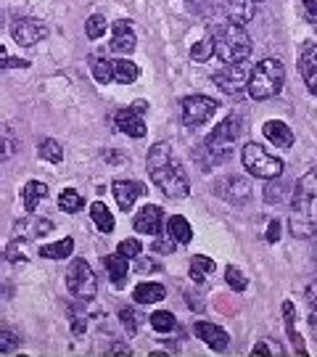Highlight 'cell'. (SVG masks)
I'll return each instance as SVG.
<instances>
[{
    "instance_id": "1",
    "label": "cell",
    "mask_w": 317,
    "mask_h": 357,
    "mask_svg": "<svg viewBox=\"0 0 317 357\" xmlns=\"http://www.w3.org/2000/svg\"><path fill=\"white\" fill-rule=\"evenodd\" d=\"M149 175L151 180L156 183V188L169 196V199H185L190 193V180H188V172L183 170L180 159L175 156L169 143H156L149 151Z\"/></svg>"
},
{
    "instance_id": "2",
    "label": "cell",
    "mask_w": 317,
    "mask_h": 357,
    "mask_svg": "<svg viewBox=\"0 0 317 357\" xmlns=\"http://www.w3.org/2000/svg\"><path fill=\"white\" fill-rule=\"evenodd\" d=\"M288 228L296 238L317 236V167L301 175L299 183L294 186Z\"/></svg>"
},
{
    "instance_id": "3",
    "label": "cell",
    "mask_w": 317,
    "mask_h": 357,
    "mask_svg": "<svg viewBox=\"0 0 317 357\" xmlns=\"http://www.w3.org/2000/svg\"><path fill=\"white\" fill-rule=\"evenodd\" d=\"M212 40H215V53L225 64H243L251 56V37L241 24H217L212 30Z\"/></svg>"
},
{
    "instance_id": "4",
    "label": "cell",
    "mask_w": 317,
    "mask_h": 357,
    "mask_svg": "<svg viewBox=\"0 0 317 357\" xmlns=\"http://www.w3.org/2000/svg\"><path fill=\"white\" fill-rule=\"evenodd\" d=\"M285 83V67L281 58H265L256 67L251 69L249 83H246V93L254 101H267L281 96Z\"/></svg>"
},
{
    "instance_id": "5",
    "label": "cell",
    "mask_w": 317,
    "mask_h": 357,
    "mask_svg": "<svg viewBox=\"0 0 317 357\" xmlns=\"http://www.w3.org/2000/svg\"><path fill=\"white\" fill-rule=\"evenodd\" d=\"M241 117L238 114H230L228 119H222L217 127L212 130V136L204 140V151L209 156V164L215 167L219 162H225L230 151H233V143L241 136Z\"/></svg>"
},
{
    "instance_id": "6",
    "label": "cell",
    "mask_w": 317,
    "mask_h": 357,
    "mask_svg": "<svg viewBox=\"0 0 317 357\" xmlns=\"http://www.w3.org/2000/svg\"><path fill=\"white\" fill-rule=\"evenodd\" d=\"M241 159H243V167L254 175V177H262V180H272V177H281L283 175V162L278 156L267 153L259 143H246L243 151H241Z\"/></svg>"
},
{
    "instance_id": "7",
    "label": "cell",
    "mask_w": 317,
    "mask_h": 357,
    "mask_svg": "<svg viewBox=\"0 0 317 357\" xmlns=\"http://www.w3.org/2000/svg\"><path fill=\"white\" fill-rule=\"evenodd\" d=\"M67 289L72 296H77L80 302H90L98 291V283H96V275H93V268L85 262V259H74L67 270Z\"/></svg>"
},
{
    "instance_id": "8",
    "label": "cell",
    "mask_w": 317,
    "mask_h": 357,
    "mask_svg": "<svg viewBox=\"0 0 317 357\" xmlns=\"http://www.w3.org/2000/svg\"><path fill=\"white\" fill-rule=\"evenodd\" d=\"M219 103L209 96H188L183 101V122L185 127H199L215 117Z\"/></svg>"
},
{
    "instance_id": "9",
    "label": "cell",
    "mask_w": 317,
    "mask_h": 357,
    "mask_svg": "<svg viewBox=\"0 0 317 357\" xmlns=\"http://www.w3.org/2000/svg\"><path fill=\"white\" fill-rule=\"evenodd\" d=\"M246 83H249V77H246V61H243V64H228L222 72L215 74V85H217L222 93L233 96V98L243 96Z\"/></svg>"
},
{
    "instance_id": "10",
    "label": "cell",
    "mask_w": 317,
    "mask_h": 357,
    "mask_svg": "<svg viewBox=\"0 0 317 357\" xmlns=\"http://www.w3.org/2000/svg\"><path fill=\"white\" fill-rule=\"evenodd\" d=\"M215 193L222 202H228V204H243V202H249L251 186L249 180H243L238 175H225V177H219L215 183Z\"/></svg>"
},
{
    "instance_id": "11",
    "label": "cell",
    "mask_w": 317,
    "mask_h": 357,
    "mask_svg": "<svg viewBox=\"0 0 317 357\" xmlns=\"http://www.w3.org/2000/svg\"><path fill=\"white\" fill-rule=\"evenodd\" d=\"M149 109V103L146 101H135L133 106H127V109H122L117 111V127L124 133V136L130 138H143L146 136V122H143V111Z\"/></svg>"
},
{
    "instance_id": "12",
    "label": "cell",
    "mask_w": 317,
    "mask_h": 357,
    "mask_svg": "<svg viewBox=\"0 0 317 357\" xmlns=\"http://www.w3.org/2000/svg\"><path fill=\"white\" fill-rule=\"evenodd\" d=\"M45 34H48V27L32 17L17 19V21L11 24V37L17 40V45H21V48H32V45H37Z\"/></svg>"
},
{
    "instance_id": "13",
    "label": "cell",
    "mask_w": 317,
    "mask_h": 357,
    "mask_svg": "<svg viewBox=\"0 0 317 357\" xmlns=\"http://www.w3.org/2000/svg\"><path fill=\"white\" fill-rule=\"evenodd\" d=\"M299 74L304 80L307 90L317 96V43L307 40L301 43V51H299Z\"/></svg>"
},
{
    "instance_id": "14",
    "label": "cell",
    "mask_w": 317,
    "mask_h": 357,
    "mask_svg": "<svg viewBox=\"0 0 317 357\" xmlns=\"http://www.w3.org/2000/svg\"><path fill=\"white\" fill-rule=\"evenodd\" d=\"M162 220H164V212H162V206L156 204H146L138 215H135V230L138 233H143V236H159V230H162Z\"/></svg>"
},
{
    "instance_id": "15",
    "label": "cell",
    "mask_w": 317,
    "mask_h": 357,
    "mask_svg": "<svg viewBox=\"0 0 317 357\" xmlns=\"http://www.w3.org/2000/svg\"><path fill=\"white\" fill-rule=\"evenodd\" d=\"M111 193H114V199H117L119 209H124V212H127V209H133L135 199L146 193V188L140 186L138 180H114Z\"/></svg>"
},
{
    "instance_id": "16",
    "label": "cell",
    "mask_w": 317,
    "mask_h": 357,
    "mask_svg": "<svg viewBox=\"0 0 317 357\" xmlns=\"http://www.w3.org/2000/svg\"><path fill=\"white\" fill-rule=\"evenodd\" d=\"M138 48V40H135V32L130 30V24L124 19L114 21V34H111V51L122 53V56H130V53Z\"/></svg>"
},
{
    "instance_id": "17",
    "label": "cell",
    "mask_w": 317,
    "mask_h": 357,
    "mask_svg": "<svg viewBox=\"0 0 317 357\" xmlns=\"http://www.w3.org/2000/svg\"><path fill=\"white\" fill-rule=\"evenodd\" d=\"M193 334L199 336L206 347H212V349H228V334L215 323H206V321H199V323L193 325Z\"/></svg>"
},
{
    "instance_id": "18",
    "label": "cell",
    "mask_w": 317,
    "mask_h": 357,
    "mask_svg": "<svg viewBox=\"0 0 317 357\" xmlns=\"http://www.w3.org/2000/svg\"><path fill=\"white\" fill-rule=\"evenodd\" d=\"M262 133H265V138H267L275 149H291V146H294V133H291V127H288L285 122H281V119L265 122Z\"/></svg>"
},
{
    "instance_id": "19",
    "label": "cell",
    "mask_w": 317,
    "mask_h": 357,
    "mask_svg": "<svg viewBox=\"0 0 317 357\" xmlns=\"http://www.w3.org/2000/svg\"><path fill=\"white\" fill-rule=\"evenodd\" d=\"M50 230H53V222L45 220V217H34V215L14 225V236L17 238H40L48 236Z\"/></svg>"
},
{
    "instance_id": "20",
    "label": "cell",
    "mask_w": 317,
    "mask_h": 357,
    "mask_svg": "<svg viewBox=\"0 0 317 357\" xmlns=\"http://www.w3.org/2000/svg\"><path fill=\"white\" fill-rule=\"evenodd\" d=\"M103 268H106L109 278H111V283H114L117 289H122V286L127 283V275H130V265H127V257H122L119 252H117V255L103 257Z\"/></svg>"
},
{
    "instance_id": "21",
    "label": "cell",
    "mask_w": 317,
    "mask_h": 357,
    "mask_svg": "<svg viewBox=\"0 0 317 357\" xmlns=\"http://www.w3.org/2000/svg\"><path fill=\"white\" fill-rule=\"evenodd\" d=\"M262 196H265L267 204H285V202H291V196H294V186L281 180V177H272V180H267Z\"/></svg>"
},
{
    "instance_id": "22",
    "label": "cell",
    "mask_w": 317,
    "mask_h": 357,
    "mask_svg": "<svg viewBox=\"0 0 317 357\" xmlns=\"http://www.w3.org/2000/svg\"><path fill=\"white\" fill-rule=\"evenodd\" d=\"M225 8H228V17L233 24H246L254 19V0H225Z\"/></svg>"
},
{
    "instance_id": "23",
    "label": "cell",
    "mask_w": 317,
    "mask_h": 357,
    "mask_svg": "<svg viewBox=\"0 0 317 357\" xmlns=\"http://www.w3.org/2000/svg\"><path fill=\"white\" fill-rule=\"evenodd\" d=\"M138 64H133L130 58H117V61H111V80L114 83H122V85H130L138 80Z\"/></svg>"
},
{
    "instance_id": "24",
    "label": "cell",
    "mask_w": 317,
    "mask_h": 357,
    "mask_svg": "<svg viewBox=\"0 0 317 357\" xmlns=\"http://www.w3.org/2000/svg\"><path fill=\"white\" fill-rule=\"evenodd\" d=\"M48 196V188H45V183H40V180H30L27 186H24V191H21V199H24V209L32 215L34 209H37V204L43 202Z\"/></svg>"
},
{
    "instance_id": "25",
    "label": "cell",
    "mask_w": 317,
    "mask_h": 357,
    "mask_svg": "<svg viewBox=\"0 0 317 357\" xmlns=\"http://www.w3.org/2000/svg\"><path fill=\"white\" fill-rule=\"evenodd\" d=\"M133 296L138 305H153V302H162L167 296V289L162 283H140L133 291Z\"/></svg>"
},
{
    "instance_id": "26",
    "label": "cell",
    "mask_w": 317,
    "mask_h": 357,
    "mask_svg": "<svg viewBox=\"0 0 317 357\" xmlns=\"http://www.w3.org/2000/svg\"><path fill=\"white\" fill-rule=\"evenodd\" d=\"M167 236L175 241V244H190V238H193V228H190V222L180 217V215H175V217H169L167 222Z\"/></svg>"
},
{
    "instance_id": "27",
    "label": "cell",
    "mask_w": 317,
    "mask_h": 357,
    "mask_svg": "<svg viewBox=\"0 0 317 357\" xmlns=\"http://www.w3.org/2000/svg\"><path fill=\"white\" fill-rule=\"evenodd\" d=\"M90 217L96 222V228H98L100 233H111L114 230V215H111V209L103 204V202H96V204L90 206Z\"/></svg>"
},
{
    "instance_id": "28",
    "label": "cell",
    "mask_w": 317,
    "mask_h": 357,
    "mask_svg": "<svg viewBox=\"0 0 317 357\" xmlns=\"http://www.w3.org/2000/svg\"><path fill=\"white\" fill-rule=\"evenodd\" d=\"M72 249H74V241H72V238H64V241H56V244L43 246L40 255L45 257V259H67V257L72 255Z\"/></svg>"
},
{
    "instance_id": "29",
    "label": "cell",
    "mask_w": 317,
    "mask_h": 357,
    "mask_svg": "<svg viewBox=\"0 0 317 357\" xmlns=\"http://www.w3.org/2000/svg\"><path fill=\"white\" fill-rule=\"evenodd\" d=\"M215 272V259H209V257L204 255H196L193 259H190V278L196 281V283H201L206 275H212Z\"/></svg>"
},
{
    "instance_id": "30",
    "label": "cell",
    "mask_w": 317,
    "mask_h": 357,
    "mask_svg": "<svg viewBox=\"0 0 317 357\" xmlns=\"http://www.w3.org/2000/svg\"><path fill=\"white\" fill-rule=\"evenodd\" d=\"M40 159H45L50 164H58V162H64V149H61V143L58 140H53V138H45L43 143H40Z\"/></svg>"
},
{
    "instance_id": "31",
    "label": "cell",
    "mask_w": 317,
    "mask_h": 357,
    "mask_svg": "<svg viewBox=\"0 0 317 357\" xmlns=\"http://www.w3.org/2000/svg\"><path fill=\"white\" fill-rule=\"evenodd\" d=\"M58 206L69 212V215H74V212H80L85 206V199L74 191V188H67V191H61V196H58Z\"/></svg>"
},
{
    "instance_id": "32",
    "label": "cell",
    "mask_w": 317,
    "mask_h": 357,
    "mask_svg": "<svg viewBox=\"0 0 317 357\" xmlns=\"http://www.w3.org/2000/svg\"><path fill=\"white\" fill-rule=\"evenodd\" d=\"M90 69H93V74H96V80H98L100 85L114 83V80H111V61H109V58L93 56V58H90Z\"/></svg>"
},
{
    "instance_id": "33",
    "label": "cell",
    "mask_w": 317,
    "mask_h": 357,
    "mask_svg": "<svg viewBox=\"0 0 317 357\" xmlns=\"http://www.w3.org/2000/svg\"><path fill=\"white\" fill-rule=\"evenodd\" d=\"M151 325H153L156 331L167 334V331H175V328H177V321H175V315H172L169 310H159V312L151 315Z\"/></svg>"
},
{
    "instance_id": "34",
    "label": "cell",
    "mask_w": 317,
    "mask_h": 357,
    "mask_svg": "<svg viewBox=\"0 0 317 357\" xmlns=\"http://www.w3.org/2000/svg\"><path fill=\"white\" fill-rule=\"evenodd\" d=\"M225 281H228V286L233 291H246V286H249V278L243 275V272L238 270V268H233V265H228V270H225Z\"/></svg>"
},
{
    "instance_id": "35",
    "label": "cell",
    "mask_w": 317,
    "mask_h": 357,
    "mask_svg": "<svg viewBox=\"0 0 317 357\" xmlns=\"http://www.w3.org/2000/svg\"><path fill=\"white\" fill-rule=\"evenodd\" d=\"M212 53H215V40H212V37H204L201 43H196V45L190 48V58H193V61H209Z\"/></svg>"
},
{
    "instance_id": "36",
    "label": "cell",
    "mask_w": 317,
    "mask_h": 357,
    "mask_svg": "<svg viewBox=\"0 0 317 357\" xmlns=\"http://www.w3.org/2000/svg\"><path fill=\"white\" fill-rule=\"evenodd\" d=\"M85 34L90 37V40H98L106 34V19L100 17V14H93V17L85 21Z\"/></svg>"
},
{
    "instance_id": "37",
    "label": "cell",
    "mask_w": 317,
    "mask_h": 357,
    "mask_svg": "<svg viewBox=\"0 0 317 357\" xmlns=\"http://www.w3.org/2000/svg\"><path fill=\"white\" fill-rule=\"evenodd\" d=\"M138 318H140V315L135 312L133 307H122V310H119V321H122V325L127 328V334H130V336L138 331Z\"/></svg>"
},
{
    "instance_id": "38",
    "label": "cell",
    "mask_w": 317,
    "mask_h": 357,
    "mask_svg": "<svg viewBox=\"0 0 317 357\" xmlns=\"http://www.w3.org/2000/svg\"><path fill=\"white\" fill-rule=\"evenodd\" d=\"M143 252V244L138 241V238H124L122 244H119V255L127 257V259H133V257H138Z\"/></svg>"
},
{
    "instance_id": "39",
    "label": "cell",
    "mask_w": 317,
    "mask_h": 357,
    "mask_svg": "<svg viewBox=\"0 0 317 357\" xmlns=\"http://www.w3.org/2000/svg\"><path fill=\"white\" fill-rule=\"evenodd\" d=\"M283 312H285V328H288V336H291V339H294V344H296V347L301 349L299 334H296V328H294V305H291V302H285Z\"/></svg>"
},
{
    "instance_id": "40",
    "label": "cell",
    "mask_w": 317,
    "mask_h": 357,
    "mask_svg": "<svg viewBox=\"0 0 317 357\" xmlns=\"http://www.w3.org/2000/svg\"><path fill=\"white\" fill-rule=\"evenodd\" d=\"M30 67V61H24V58H11L6 48L0 45V69H27Z\"/></svg>"
},
{
    "instance_id": "41",
    "label": "cell",
    "mask_w": 317,
    "mask_h": 357,
    "mask_svg": "<svg viewBox=\"0 0 317 357\" xmlns=\"http://www.w3.org/2000/svg\"><path fill=\"white\" fill-rule=\"evenodd\" d=\"M175 246H177V244H175L169 236H164V238L156 236V241L151 244V252H156V255H172V252H175Z\"/></svg>"
},
{
    "instance_id": "42",
    "label": "cell",
    "mask_w": 317,
    "mask_h": 357,
    "mask_svg": "<svg viewBox=\"0 0 317 357\" xmlns=\"http://www.w3.org/2000/svg\"><path fill=\"white\" fill-rule=\"evenodd\" d=\"M19 347V339L11 331H0V355H8Z\"/></svg>"
},
{
    "instance_id": "43",
    "label": "cell",
    "mask_w": 317,
    "mask_h": 357,
    "mask_svg": "<svg viewBox=\"0 0 317 357\" xmlns=\"http://www.w3.org/2000/svg\"><path fill=\"white\" fill-rule=\"evenodd\" d=\"M6 259H8V262H19V259L24 262V259H27V257H24V249L19 246L17 241H11V244H8V249H6Z\"/></svg>"
},
{
    "instance_id": "44",
    "label": "cell",
    "mask_w": 317,
    "mask_h": 357,
    "mask_svg": "<svg viewBox=\"0 0 317 357\" xmlns=\"http://www.w3.org/2000/svg\"><path fill=\"white\" fill-rule=\"evenodd\" d=\"M14 151H17V140H14V138L0 136V159H8Z\"/></svg>"
},
{
    "instance_id": "45",
    "label": "cell",
    "mask_w": 317,
    "mask_h": 357,
    "mask_svg": "<svg viewBox=\"0 0 317 357\" xmlns=\"http://www.w3.org/2000/svg\"><path fill=\"white\" fill-rule=\"evenodd\" d=\"M72 331H74V336H83L85 334V321L80 312H72Z\"/></svg>"
},
{
    "instance_id": "46",
    "label": "cell",
    "mask_w": 317,
    "mask_h": 357,
    "mask_svg": "<svg viewBox=\"0 0 317 357\" xmlns=\"http://www.w3.org/2000/svg\"><path fill=\"white\" fill-rule=\"evenodd\" d=\"M270 241V244H275V241H278V238H281V222L278 220H272L267 225V236H265Z\"/></svg>"
},
{
    "instance_id": "47",
    "label": "cell",
    "mask_w": 317,
    "mask_h": 357,
    "mask_svg": "<svg viewBox=\"0 0 317 357\" xmlns=\"http://www.w3.org/2000/svg\"><path fill=\"white\" fill-rule=\"evenodd\" d=\"M156 268H159V265H156L153 259H138V268H135V270H138V272H149V270H156Z\"/></svg>"
},
{
    "instance_id": "48",
    "label": "cell",
    "mask_w": 317,
    "mask_h": 357,
    "mask_svg": "<svg viewBox=\"0 0 317 357\" xmlns=\"http://www.w3.org/2000/svg\"><path fill=\"white\" fill-rule=\"evenodd\" d=\"M307 302L317 310V281H312V283L307 286Z\"/></svg>"
},
{
    "instance_id": "49",
    "label": "cell",
    "mask_w": 317,
    "mask_h": 357,
    "mask_svg": "<svg viewBox=\"0 0 317 357\" xmlns=\"http://www.w3.org/2000/svg\"><path fill=\"white\" fill-rule=\"evenodd\" d=\"M109 352H111V355H130L133 349H130L127 344H111V349H109Z\"/></svg>"
},
{
    "instance_id": "50",
    "label": "cell",
    "mask_w": 317,
    "mask_h": 357,
    "mask_svg": "<svg viewBox=\"0 0 317 357\" xmlns=\"http://www.w3.org/2000/svg\"><path fill=\"white\" fill-rule=\"evenodd\" d=\"M301 3H304V8H307L309 17H317V0H301Z\"/></svg>"
},
{
    "instance_id": "51",
    "label": "cell",
    "mask_w": 317,
    "mask_h": 357,
    "mask_svg": "<svg viewBox=\"0 0 317 357\" xmlns=\"http://www.w3.org/2000/svg\"><path fill=\"white\" fill-rule=\"evenodd\" d=\"M309 328H312V334L317 336V310L312 312V315H309Z\"/></svg>"
},
{
    "instance_id": "52",
    "label": "cell",
    "mask_w": 317,
    "mask_h": 357,
    "mask_svg": "<svg viewBox=\"0 0 317 357\" xmlns=\"http://www.w3.org/2000/svg\"><path fill=\"white\" fill-rule=\"evenodd\" d=\"M190 3H196V0H190Z\"/></svg>"
},
{
    "instance_id": "53",
    "label": "cell",
    "mask_w": 317,
    "mask_h": 357,
    "mask_svg": "<svg viewBox=\"0 0 317 357\" xmlns=\"http://www.w3.org/2000/svg\"><path fill=\"white\" fill-rule=\"evenodd\" d=\"M254 3H259V0H254Z\"/></svg>"
}]
</instances>
